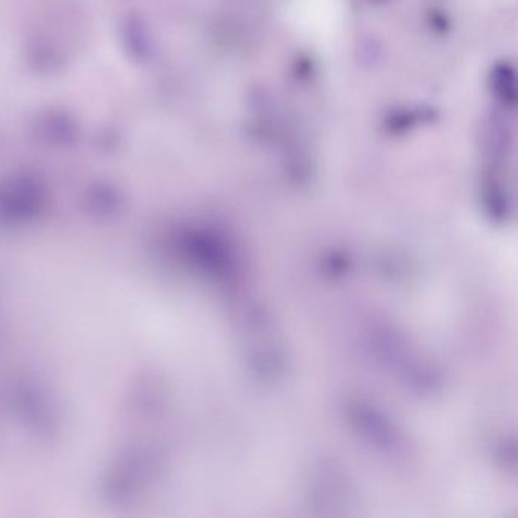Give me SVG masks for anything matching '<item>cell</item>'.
I'll return each mask as SVG.
<instances>
[{"label": "cell", "mask_w": 518, "mask_h": 518, "mask_svg": "<svg viewBox=\"0 0 518 518\" xmlns=\"http://www.w3.org/2000/svg\"><path fill=\"white\" fill-rule=\"evenodd\" d=\"M490 83L493 91L505 105H515L517 102V79L515 72L509 64H497L491 72Z\"/></svg>", "instance_id": "1"}, {"label": "cell", "mask_w": 518, "mask_h": 518, "mask_svg": "<svg viewBox=\"0 0 518 518\" xmlns=\"http://www.w3.org/2000/svg\"><path fill=\"white\" fill-rule=\"evenodd\" d=\"M415 122H417V116L412 111H397L389 116L386 125L393 133H403V131L409 129Z\"/></svg>", "instance_id": "2"}, {"label": "cell", "mask_w": 518, "mask_h": 518, "mask_svg": "<svg viewBox=\"0 0 518 518\" xmlns=\"http://www.w3.org/2000/svg\"><path fill=\"white\" fill-rule=\"evenodd\" d=\"M373 2H376V3H383V2H386V0H373Z\"/></svg>", "instance_id": "3"}]
</instances>
